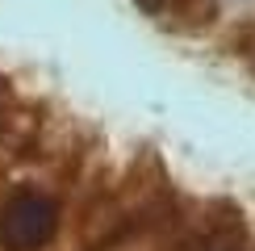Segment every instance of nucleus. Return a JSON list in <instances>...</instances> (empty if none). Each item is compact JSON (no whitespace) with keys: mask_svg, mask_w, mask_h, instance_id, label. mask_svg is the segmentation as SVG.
Wrapping results in <instances>:
<instances>
[{"mask_svg":"<svg viewBox=\"0 0 255 251\" xmlns=\"http://www.w3.org/2000/svg\"><path fill=\"white\" fill-rule=\"evenodd\" d=\"M184 214L176 188L167 184L163 163L138 159L122 180L97 188L84 201L76 222L80 251H122L146 235H167Z\"/></svg>","mask_w":255,"mask_h":251,"instance_id":"obj_1","label":"nucleus"},{"mask_svg":"<svg viewBox=\"0 0 255 251\" xmlns=\"http://www.w3.org/2000/svg\"><path fill=\"white\" fill-rule=\"evenodd\" d=\"M63 230L59 193L21 184L0 201V251H46Z\"/></svg>","mask_w":255,"mask_h":251,"instance_id":"obj_2","label":"nucleus"},{"mask_svg":"<svg viewBox=\"0 0 255 251\" xmlns=\"http://www.w3.org/2000/svg\"><path fill=\"white\" fill-rule=\"evenodd\" d=\"M163 239V251H255L247 218L230 201H205L184 209Z\"/></svg>","mask_w":255,"mask_h":251,"instance_id":"obj_3","label":"nucleus"},{"mask_svg":"<svg viewBox=\"0 0 255 251\" xmlns=\"http://www.w3.org/2000/svg\"><path fill=\"white\" fill-rule=\"evenodd\" d=\"M134 4L167 34L201 38L222 25V0H134Z\"/></svg>","mask_w":255,"mask_h":251,"instance_id":"obj_4","label":"nucleus"},{"mask_svg":"<svg viewBox=\"0 0 255 251\" xmlns=\"http://www.w3.org/2000/svg\"><path fill=\"white\" fill-rule=\"evenodd\" d=\"M13 105H17L13 88H8V80H0V134H4L8 122H13Z\"/></svg>","mask_w":255,"mask_h":251,"instance_id":"obj_5","label":"nucleus"}]
</instances>
